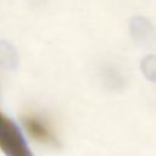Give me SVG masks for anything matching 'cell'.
<instances>
[{
	"label": "cell",
	"instance_id": "obj_1",
	"mask_svg": "<svg viewBox=\"0 0 156 156\" xmlns=\"http://www.w3.org/2000/svg\"><path fill=\"white\" fill-rule=\"evenodd\" d=\"M0 149L5 156H33L20 127L0 113Z\"/></svg>",
	"mask_w": 156,
	"mask_h": 156
},
{
	"label": "cell",
	"instance_id": "obj_2",
	"mask_svg": "<svg viewBox=\"0 0 156 156\" xmlns=\"http://www.w3.org/2000/svg\"><path fill=\"white\" fill-rule=\"evenodd\" d=\"M129 32L133 41L143 49L156 46V27L144 16H133L129 20Z\"/></svg>",
	"mask_w": 156,
	"mask_h": 156
},
{
	"label": "cell",
	"instance_id": "obj_3",
	"mask_svg": "<svg viewBox=\"0 0 156 156\" xmlns=\"http://www.w3.org/2000/svg\"><path fill=\"white\" fill-rule=\"evenodd\" d=\"M23 124H24L26 129L28 130V133L33 138H35L45 144H56L55 136L50 133V130L46 128V126L41 123V121L33 118V117H28V118L23 119Z\"/></svg>",
	"mask_w": 156,
	"mask_h": 156
},
{
	"label": "cell",
	"instance_id": "obj_4",
	"mask_svg": "<svg viewBox=\"0 0 156 156\" xmlns=\"http://www.w3.org/2000/svg\"><path fill=\"white\" fill-rule=\"evenodd\" d=\"M101 79L104 85L110 90L119 91L126 87L124 76L119 69H117L111 65H107L101 69Z\"/></svg>",
	"mask_w": 156,
	"mask_h": 156
},
{
	"label": "cell",
	"instance_id": "obj_5",
	"mask_svg": "<svg viewBox=\"0 0 156 156\" xmlns=\"http://www.w3.org/2000/svg\"><path fill=\"white\" fill-rule=\"evenodd\" d=\"M20 65V56L16 48L6 41L0 39V67L7 71H13Z\"/></svg>",
	"mask_w": 156,
	"mask_h": 156
},
{
	"label": "cell",
	"instance_id": "obj_6",
	"mask_svg": "<svg viewBox=\"0 0 156 156\" xmlns=\"http://www.w3.org/2000/svg\"><path fill=\"white\" fill-rule=\"evenodd\" d=\"M140 69L147 80L156 83V55L151 54L145 56L140 62Z\"/></svg>",
	"mask_w": 156,
	"mask_h": 156
}]
</instances>
